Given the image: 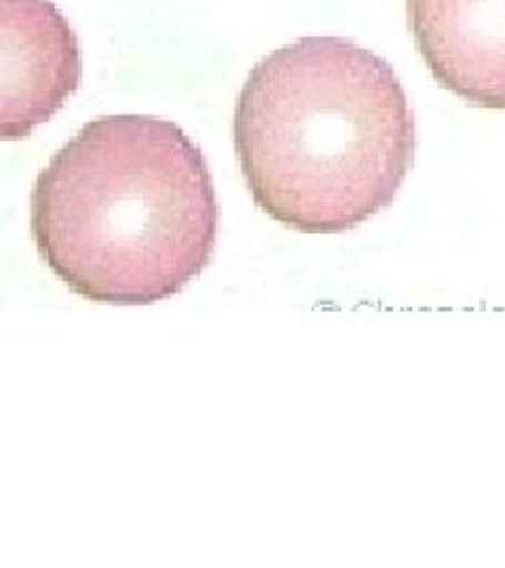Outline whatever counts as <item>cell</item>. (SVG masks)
<instances>
[{"label":"cell","instance_id":"6da1fadb","mask_svg":"<svg viewBox=\"0 0 505 568\" xmlns=\"http://www.w3.org/2000/svg\"><path fill=\"white\" fill-rule=\"evenodd\" d=\"M234 145L265 215L300 234L335 236L396 201L417 126L384 58L342 37H303L251 70Z\"/></svg>","mask_w":505,"mask_h":568},{"label":"cell","instance_id":"3957f363","mask_svg":"<svg viewBox=\"0 0 505 568\" xmlns=\"http://www.w3.org/2000/svg\"><path fill=\"white\" fill-rule=\"evenodd\" d=\"M81 77L79 37L51 0H0V142L51 121Z\"/></svg>","mask_w":505,"mask_h":568},{"label":"cell","instance_id":"7a4b0ae2","mask_svg":"<svg viewBox=\"0 0 505 568\" xmlns=\"http://www.w3.org/2000/svg\"><path fill=\"white\" fill-rule=\"evenodd\" d=\"M220 204L202 150L152 116L87 122L32 190L42 262L89 302L150 305L211 264Z\"/></svg>","mask_w":505,"mask_h":568},{"label":"cell","instance_id":"277c9868","mask_svg":"<svg viewBox=\"0 0 505 568\" xmlns=\"http://www.w3.org/2000/svg\"><path fill=\"white\" fill-rule=\"evenodd\" d=\"M406 20L441 87L505 110V0H406Z\"/></svg>","mask_w":505,"mask_h":568}]
</instances>
